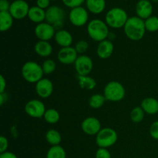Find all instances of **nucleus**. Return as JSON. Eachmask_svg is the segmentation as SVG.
<instances>
[{"instance_id": "6e6552de", "label": "nucleus", "mask_w": 158, "mask_h": 158, "mask_svg": "<svg viewBox=\"0 0 158 158\" xmlns=\"http://www.w3.org/2000/svg\"><path fill=\"white\" fill-rule=\"evenodd\" d=\"M25 112L29 117L35 119H40L43 117L46 109L44 103L40 100H31L25 105Z\"/></svg>"}, {"instance_id": "a19ab883", "label": "nucleus", "mask_w": 158, "mask_h": 158, "mask_svg": "<svg viewBox=\"0 0 158 158\" xmlns=\"http://www.w3.org/2000/svg\"><path fill=\"white\" fill-rule=\"evenodd\" d=\"M152 2H158V0H151Z\"/></svg>"}, {"instance_id": "c85d7f7f", "label": "nucleus", "mask_w": 158, "mask_h": 158, "mask_svg": "<svg viewBox=\"0 0 158 158\" xmlns=\"http://www.w3.org/2000/svg\"><path fill=\"white\" fill-rule=\"evenodd\" d=\"M144 116L145 112L140 106L133 108L132 110L130 113V118H131V121L135 123H138L143 121V120L144 119Z\"/></svg>"}, {"instance_id": "f257e3e1", "label": "nucleus", "mask_w": 158, "mask_h": 158, "mask_svg": "<svg viewBox=\"0 0 158 158\" xmlns=\"http://www.w3.org/2000/svg\"><path fill=\"white\" fill-rule=\"evenodd\" d=\"M123 31L126 36L132 41L142 40L147 31L144 20L138 16L129 17L123 27Z\"/></svg>"}, {"instance_id": "f03ea898", "label": "nucleus", "mask_w": 158, "mask_h": 158, "mask_svg": "<svg viewBox=\"0 0 158 158\" xmlns=\"http://www.w3.org/2000/svg\"><path fill=\"white\" fill-rule=\"evenodd\" d=\"M88 35L95 42L103 41L107 40L109 35V26L106 22L103 21L99 19H95L89 21L86 27Z\"/></svg>"}, {"instance_id": "f8f14e48", "label": "nucleus", "mask_w": 158, "mask_h": 158, "mask_svg": "<svg viewBox=\"0 0 158 158\" xmlns=\"http://www.w3.org/2000/svg\"><path fill=\"white\" fill-rule=\"evenodd\" d=\"M30 7L25 0H15L11 3L9 11L15 19H23L28 16Z\"/></svg>"}, {"instance_id": "473e14b6", "label": "nucleus", "mask_w": 158, "mask_h": 158, "mask_svg": "<svg viewBox=\"0 0 158 158\" xmlns=\"http://www.w3.org/2000/svg\"><path fill=\"white\" fill-rule=\"evenodd\" d=\"M62 1L66 6L73 9V8L81 6V5L84 2L85 0H62Z\"/></svg>"}, {"instance_id": "79ce46f5", "label": "nucleus", "mask_w": 158, "mask_h": 158, "mask_svg": "<svg viewBox=\"0 0 158 158\" xmlns=\"http://www.w3.org/2000/svg\"><path fill=\"white\" fill-rule=\"evenodd\" d=\"M50 1H56V0H50Z\"/></svg>"}, {"instance_id": "412c9836", "label": "nucleus", "mask_w": 158, "mask_h": 158, "mask_svg": "<svg viewBox=\"0 0 158 158\" xmlns=\"http://www.w3.org/2000/svg\"><path fill=\"white\" fill-rule=\"evenodd\" d=\"M28 18L33 23L40 24L46 20V11L37 6H32L29 9Z\"/></svg>"}, {"instance_id": "20e7f679", "label": "nucleus", "mask_w": 158, "mask_h": 158, "mask_svg": "<svg viewBox=\"0 0 158 158\" xmlns=\"http://www.w3.org/2000/svg\"><path fill=\"white\" fill-rule=\"evenodd\" d=\"M129 19L126 11L122 8L115 7L110 9L105 16V22L109 27L113 29H120L124 27Z\"/></svg>"}, {"instance_id": "72a5a7b5", "label": "nucleus", "mask_w": 158, "mask_h": 158, "mask_svg": "<svg viewBox=\"0 0 158 158\" xmlns=\"http://www.w3.org/2000/svg\"><path fill=\"white\" fill-rule=\"evenodd\" d=\"M96 158H111V154L106 148H99L96 152Z\"/></svg>"}, {"instance_id": "e433bc0d", "label": "nucleus", "mask_w": 158, "mask_h": 158, "mask_svg": "<svg viewBox=\"0 0 158 158\" xmlns=\"http://www.w3.org/2000/svg\"><path fill=\"white\" fill-rule=\"evenodd\" d=\"M11 4L8 0H0V12H7L9 11Z\"/></svg>"}, {"instance_id": "4468645a", "label": "nucleus", "mask_w": 158, "mask_h": 158, "mask_svg": "<svg viewBox=\"0 0 158 158\" xmlns=\"http://www.w3.org/2000/svg\"><path fill=\"white\" fill-rule=\"evenodd\" d=\"M78 56V53L73 46L61 48L57 53L58 61L64 65L74 64Z\"/></svg>"}, {"instance_id": "a878e982", "label": "nucleus", "mask_w": 158, "mask_h": 158, "mask_svg": "<svg viewBox=\"0 0 158 158\" xmlns=\"http://www.w3.org/2000/svg\"><path fill=\"white\" fill-rule=\"evenodd\" d=\"M43 118L47 123L56 124L60 121V114L57 110L54 109V108H49V109H46Z\"/></svg>"}, {"instance_id": "a211bd4d", "label": "nucleus", "mask_w": 158, "mask_h": 158, "mask_svg": "<svg viewBox=\"0 0 158 158\" xmlns=\"http://www.w3.org/2000/svg\"><path fill=\"white\" fill-rule=\"evenodd\" d=\"M54 40H55V42L57 43V45H59L61 48L71 46L73 44V42L72 34L63 29L56 31L55 36H54Z\"/></svg>"}, {"instance_id": "6ab92c4d", "label": "nucleus", "mask_w": 158, "mask_h": 158, "mask_svg": "<svg viewBox=\"0 0 158 158\" xmlns=\"http://www.w3.org/2000/svg\"><path fill=\"white\" fill-rule=\"evenodd\" d=\"M34 51L40 57L47 58L52 53V46L49 41L39 40L34 46Z\"/></svg>"}, {"instance_id": "4c0bfd02", "label": "nucleus", "mask_w": 158, "mask_h": 158, "mask_svg": "<svg viewBox=\"0 0 158 158\" xmlns=\"http://www.w3.org/2000/svg\"><path fill=\"white\" fill-rule=\"evenodd\" d=\"M50 4V0H36V6L41 9H48Z\"/></svg>"}, {"instance_id": "2eb2a0df", "label": "nucleus", "mask_w": 158, "mask_h": 158, "mask_svg": "<svg viewBox=\"0 0 158 158\" xmlns=\"http://www.w3.org/2000/svg\"><path fill=\"white\" fill-rule=\"evenodd\" d=\"M35 92L40 97L49 98L53 92V83L49 79L43 78L35 83Z\"/></svg>"}, {"instance_id": "423d86ee", "label": "nucleus", "mask_w": 158, "mask_h": 158, "mask_svg": "<svg viewBox=\"0 0 158 158\" xmlns=\"http://www.w3.org/2000/svg\"><path fill=\"white\" fill-rule=\"evenodd\" d=\"M117 131L110 127L102 128L96 136V143L99 148H109L114 146L117 141Z\"/></svg>"}, {"instance_id": "393cba45", "label": "nucleus", "mask_w": 158, "mask_h": 158, "mask_svg": "<svg viewBox=\"0 0 158 158\" xmlns=\"http://www.w3.org/2000/svg\"><path fill=\"white\" fill-rule=\"evenodd\" d=\"M46 140L51 146H57L61 143L62 136L56 130L50 129L46 133Z\"/></svg>"}, {"instance_id": "1a4fd4ad", "label": "nucleus", "mask_w": 158, "mask_h": 158, "mask_svg": "<svg viewBox=\"0 0 158 158\" xmlns=\"http://www.w3.org/2000/svg\"><path fill=\"white\" fill-rule=\"evenodd\" d=\"M69 19L74 26L81 27L87 23L89 19V14L85 8L79 6L71 9L69 13Z\"/></svg>"}, {"instance_id": "2f4dec72", "label": "nucleus", "mask_w": 158, "mask_h": 158, "mask_svg": "<svg viewBox=\"0 0 158 158\" xmlns=\"http://www.w3.org/2000/svg\"><path fill=\"white\" fill-rule=\"evenodd\" d=\"M89 43H88V42L83 40H80V41L77 42L75 44V46H74V48H75L76 51L77 52L78 55L79 54H80V55H84V54L87 52L88 49H89Z\"/></svg>"}, {"instance_id": "ea45409f", "label": "nucleus", "mask_w": 158, "mask_h": 158, "mask_svg": "<svg viewBox=\"0 0 158 158\" xmlns=\"http://www.w3.org/2000/svg\"><path fill=\"white\" fill-rule=\"evenodd\" d=\"M0 158H18L14 153L10 151H6V152L0 154Z\"/></svg>"}, {"instance_id": "5701e85b", "label": "nucleus", "mask_w": 158, "mask_h": 158, "mask_svg": "<svg viewBox=\"0 0 158 158\" xmlns=\"http://www.w3.org/2000/svg\"><path fill=\"white\" fill-rule=\"evenodd\" d=\"M77 80L80 87L85 90H93L97 86L95 79L89 76H78Z\"/></svg>"}, {"instance_id": "4be33fe9", "label": "nucleus", "mask_w": 158, "mask_h": 158, "mask_svg": "<svg viewBox=\"0 0 158 158\" xmlns=\"http://www.w3.org/2000/svg\"><path fill=\"white\" fill-rule=\"evenodd\" d=\"M86 6L88 10L94 14H100L106 7L105 0H86Z\"/></svg>"}, {"instance_id": "9d476101", "label": "nucleus", "mask_w": 158, "mask_h": 158, "mask_svg": "<svg viewBox=\"0 0 158 158\" xmlns=\"http://www.w3.org/2000/svg\"><path fill=\"white\" fill-rule=\"evenodd\" d=\"M56 32V31L54 26L46 22L37 24L34 29L35 37L42 41H49L54 38Z\"/></svg>"}, {"instance_id": "b1692460", "label": "nucleus", "mask_w": 158, "mask_h": 158, "mask_svg": "<svg viewBox=\"0 0 158 158\" xmlns=\"http://www.w3.org/2000/svg\"><path fill=\"white\" fill-rule=\"evenodd\" d=\"M14 18L9 11L0 12V30L1 32H6L11 29L13 24Z\"/></svg>"}, {"instance_id": "f704fd0d", "label": "nucleus", "mask_w": 158, "mask_h": 158, "mask_svg": "<svg viewBox=\"0 0 158 158\" xmlns=\"http://www.w3.org/2000/svg\"><path fill=\"white\" fill-rule=\"evenodd\" d=\"M150 134L154 140H158V120H156L150 127Z\"/></svg>"}, {"instance_id": "0eeeda50", "label": "nucleus", "mask_w": 158, "mask_h": 158, "mask_svg": "<svg viewBox=\"0 0 158 158\" xmlns=\"http://www.w3.org/2000/svg\"><path fill=\"white\" fill-rule=\"evenodd\" d=\"M66 18V12L62 8L57 6H49L46 11V23L52 25L56 30L62 29Z\"/></svg>"}, {"instance_id": "aec40b11", "label": "nucleus", "mask_w": 158, "mask_h": 158, "mask_svg": "<svg viewBox=\"0 0 158 158\" xmlns=\"http://www.w3.org/2000/svg\"><path fill=\"white\" fill-rule=\"evenodd\" d=\"M140 106L145 114L154 115L158 113V100L154 97H147L142 100Z\"/></svg>"}, {"instance_id": "c756f323", "label": "nucleus", "mask_w": 158, "mask_h": 158, "mask_svg": "<svg viewBox=\"0 0 158 158\" xmlns=\"http://www.w3.org/2000/svg\"><path fill=\"white\" fill-rule=\"evenodd\" d=\"M146 30L151 32H155L158 31V17L151 15L144 20Z\"/></svg>"}, {"instance_id": "f3484780", "label": "nucleus", "mask_w": 158, "mask_h": 158, "mask_svg": "<svg viewBox=\"0 0 158 158\" xmlns=\"http://www.w3.org/2000/svg\"><path fill=\"white\" fill-rule=\"evenodd\" d=\"M137 16L145 20L151 16L153 13V6L148 0H140L136 5Z\"/></svg>"}, {"instance_id": "37998d69", "label": "nucleus", "mask_w": 158, "mask_h": 158, "mask_svg": "<svg viewBox=\"0 0 158 158\" xmlns=\"http://www.w3.org/2000/svg\"><path fill=\"white\" fill-rule=\"evenodd\" d=\"M139 1H140V0H139Z\"/></svg>"}, {"instance_id": "58836bf2", "label": "nucleus", "mask_w": 158, "mask_h": 158, "mask_svg": "<svg viewBox=\"0 0 158 158\" xmlns=\"http://www.w3.org/2000/svg\"><path fill=\"white\" fill-rule=\"evenodd\" d=\"M6 89V80L2 75L0 77V94H4Z\"/></svg>"}, {"instance_id": "39448f33", "label": "nucleus", "mask_w": 158, "mask_h": 158, "mask_svg": "<svg viewBox=\"0 0 158 158\" xmlns=\"http://www.w3.org/2000/svg\"><path fill=\"white\" fill-rule=\"evenodd\" d=\"M103 95L106 100L112 102H120L124 99L126 90L122 83L117 81H110L105 86Z\"/></svg>"}, {"instance_id": "bb28decb", "label": "nucleus", "mask_w": 158, "mask_h": 158, "mask_svg": "<svg viewBox=\"0 0 158 158\" xmlns=\"http://www.w3.org/2000/svg\"><path fill=\"white\" fill-rule=\"evenodd\" d=\"M46 158H66V151L60 145L51 146L46 153Z\"/></svg>"}, {"instance_id": "9b49d317", "label": "nucleus", "mask_w": 158, "mask_h": 158, "mask_svg": "<svg viewBox=\"0 0 158 158\" xmlns=\"http://www.w3.org/2000/svg\"><path fill=\"white\" fill-rule=\"evenodd\" d=\"M74 67L78 76H89L94 68V63L88 56L80 55L74 63Z\"/></svg>"}, {"instance_id": "ddd939ff", "label": "nucleus", "mask_w": 158, "mask_h": 158, "mask_svg": "<svg viewBox=\"0 0 158 158\" xmlns=\"http://www.w3.org/2000/svg\"><path fill=\"white\" fill-rule=\"evenodd\" d=\"M81 129L86 135L97 136L102 129L101 123L97 117H88L81 123Z\"/></svg>"}, {"instance_id": "7c9ffc66", "label": "nucleus", "mask_w": 158, "mask_h": 158, "mask_svg": "<svg viewBox=\"0 0 158 158\" xmlns=\"http://www.w3.org/2000/svg\"><path fill=\"white\" fill-rule=\"evenodd\" d=\"M41 66L45 75H50L56 69V63L52 59H46Z\"/></svg>"}, {"instance_id": "c9c22d12", "label": "nucleus", "mask_w": 158, "mask_h": 158, "mask_svg": "<svg viewBox=\"0 0 158 158\" xmlns=\"http://www.w3.org/2000/svg\"><path fill=\"white\" fill-rule=\"evenodd\" d=\"M9 148V140L5 136L0 137V154L6 152Z\"/></svg>"}, {"instance_id": "7ed1b4c3", "label": "nucleus", "mask_w": 158, "mask_h": 158, "mask_svg": "<svg viewBox=\"0 0 158 158\" xmlns=\"http://www.w3.org/2000/svg\"><path fill=\"white\" fill-rule=\"evenodd\" d=\"M21 73L23 79L29 83H36L43 78V68L35 61H27L22 66Z\"/></svg>"}, {"instance_id": "dca6fc26", "label": "nucleus", "mask_w": 158, "mask_h": 158, "mask_svg": "<svg viewBox=\"0 0 158 158\" xmlns=\"http://www.w3.org/2000/svg\"><path fill=\"white\" fill-rule=\"evenodd\" d=\"M114 50V46L112 41L105 40L100 42L97 47V55L102 60H106L113 55Z\"/></svg>"}, {"instance_id": "cd10ccee", "label": "nucleus", "mask_w": 158, "mask_h": 158, "mask_svg": "<svg viewBox=\"0 0 158 158\" xmlns=\"http://www.w3.org/2000/svg\"><path fill=\"white\" fill-rule=\"evenodd\" d=\"M106 100L103 94H95L89 97V105L93 109H100L103 106Z\"/></svg>"}]
</instances>
